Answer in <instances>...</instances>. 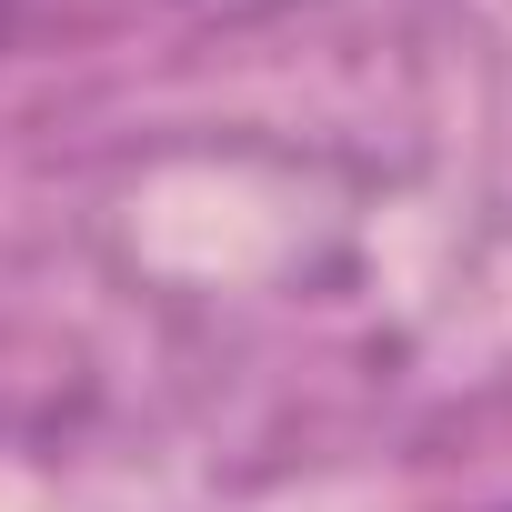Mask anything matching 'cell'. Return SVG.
<instances>
[{
  "instance_id": "cell-1",
  "label": "cell",
  "mask_w": 512,
  "mask_h": 512,
  "mask_svg": "<svg viewBox=\"0 0 512 512\" xmlns=\"http://www.w3.org/2000/svg\"><path fill=\"white\" fill-rule=\"evenodd\" d=\"M0 41H11V0H0Z\"/></svg>"
}]
</instances>
